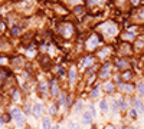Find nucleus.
<instances>
[{
	"instance_id": "obj_1",
	"label": "nucleus",
	"mask_w": 144,
	"mask_h": 129,
	"mask_svg": "<svg viewBox=\"0 0 144 129\" xmlns=\"http://www.w3.org/2000/svg\"><path fill=\"white\" fill-rule=\"evenodd\" d=\"M12 118L16 121V123H17L19 128H22V126H23V123H25V118H23V115H22L20 109H17V107L12 109Z\"/></svg>"
},
{
	"instance_id": "obj_2",
	"label": "nucleus",
	"mask_w": 144,
	"mask_h": 129,
	"mask_svg": "<svg viewBox=\"0 0 144 129\" xmlns=\"http://www.w3.org/2000/svg\"><path fill=\"white\" fill-rule=\"evenodd\" d=\"M100 45V40H98V36H91L89 37V40H88V43H86V47L88 49H92V47H95V46H98Z\"/></svg>"
},
{
	"instance_id": "obj_3",
	"label": "nucleus",
	"mask_w": 144,
	"mask_h": 129,
	"mask_svg": "<svg viewBox=\"0 0 144 129\" xmlns=\"http://www.w3.org/2000/svg\"><path fill=\"white\" fill-rule=\"evenodd\" d=\"M108 76H110V64H104L102 66V69H101V73H100V78L102 79H107Z\"/></svg>"
},
{
	"instance_id": "obj_4",
	"label": "nucleus",
	"mask_w": 144,
	"mask_h": 129,
	"mask_svg": "<svg viewBox=\"0 0 144 129\" xmlns=\"http://www.w3.org/2000/svg\"><path fill=\"white\" fill-rule=\"evenodd\" d=\"M118 88L121 90H124V92H127V93H133V90H134V88H133V85H124V83H120L118 85Z\"/></svg>"
},
{
	"instance_id": "obj_5",
	"label": "nucleus",
	"mask_w": 144,
	"mask_h": 129,
	"mask_svg": "<svg viewBox=\"0 0 144 129\" xmlns=\"http://www.w3.org/2000/svg\"><path fill=\"white\" fill-rule=\"evenodd\" d=\"M92 113H91L89 111H86L85 113H84V116H82V119H84V123H91L92 122Z\"/></svg>"
},
{
	"instance_id": "obj_6",
	"label": "nucleus",
	"mask_w": 144,
	"mask_h": 129,
	"mask_svg": "<svg viewBox=\"0 0 144 129\" xmlns=\"http://www.w3.org/2000/svg\"><path fill=\"white\" fill-rule=\"evenodd\" d=\"M33 111H35V116L36 118H39L40 115H42V112H43V106L40 103H36L35 107H33Z\"/></svg>"
},
{
	"instance_id": "obj_7",
	"label": "nucleus",
	"mask_w": 144,
	"mask_h": 129,
	"mask_svg": "<svg viewBox=\"0 0 144 129\" xmlns=\"http://www.w3.org/2000/svg\"><path fill=\"white\" fill-rule=\"evenodd\" d=\"M69 80H71V83H75V80H76V69L75 68H71V70H69Z\"/></svg>"
},
{
	"instance_id": "obj_8",
	"label": "nucleus",
	"mask_w": 144,
	"mask_h": 129,
	"mask_svg": "<svg viewBox=\"0 0 144 129\" xmlns=\"http://www.w3.org/2000/svg\"><path fill=\"white\" fill-rule=\"evenodd\" d=\"M134 106H136V111L144 112V106H143V103H141L140 99H134Z\"/></svg>"
},
{
	"instance_id": "obj_9",
	"label": "nucleus",
	"mask_w": 144,
	"mask_h": 129,
	"mask_svg": "<svg viewBox=\"0 0 144 129\" xmlns=\"http://www.w3.org/2000/svg\"><path fill=\"white\" fill-rule=\"evenodd\" d=\"M66 102H68L66 93H65V92H62L61 95H59V105H66Z\"/></svg>"
},
{
	"instance_id": "obj_10",
	"label": "nucleus",
	"mask_w": 144,
	"mask_h": 129,
	"mask_svg": "<svg viewBox=\"0 0 144 129\" xmlns=\"http://www.w3.org/2000/svg\"><path fill=\"white\" fill-rule=\"evenodd\" d=\"M105 92H108V93L114 92V83H112V82H107V83H105Z\"/></svg>"
},
{
	"instance_id": "obj_11",
	"label": "nucleus",
	"mask_w": 144,
	"mask_h": 129,
	"mask_svg": "<svg viewBox=\"0 0 144 129\" xmlns=\"http://www.w3.org/2000/svg\"><path fill=\"white\" fill-rule=\"evenodd\" d=\"M115 63H117V68L118 69H125L127 68V62L124 60V59H120V60H117Z\"/></svg>"
},
{
	"instance_id": "obj_12",
	"label": "nucleus",
	"mask_w": 144,
	"mask_h": 129,
	"mask_svg": "<svg viewBox=\"0 0 144 129\" xmlns=\"http://www.w3.org/2000/svg\"><path fill=\"white\" fill-rule=\"evenodd\" d=\"M100 107H101V111L102 112H108V103H107V100L102 99L100 102Z\"/></svg>"
},
{
	"instance_id": "obj_13",
	"label": "nucleus",
	"mask_w": 144,
	"mask_h": 129,
	"mask_svg": "<svg viewBox=\"0 0 144 129\" xmlns=\"http://www.w3.org/2000/svg\"><path fill=\"white\" fill-rule=\"evenodd\" d=\"M100 88H101L100 83H98V85H95V89L91 92V96H92V98H97L98 95H100Z\"/></svg>"
},
{
	"instance_id": "obj_14",
	"label": "nucleus",
	"mask_w": 144,
	"mask_h": 129,
	"mask_svg": "<svg viewBox=\"0 0 144 129\" xmlns=\"http://www.w3.org/2000/svg\"><path fill=\"white\" fill-rule=\"evenodd\" d=\"M82 106H84L82 100H78V102H76V105H75V113H79V112L82 111Z\"/></svg>"
},
{
	"instance_id": "obj_15",
	"label": "nucleus",
	"mask_w": 144,
	"mask_h": 129,
	"mask_svg": "<svg viewBox=\"0 0 144 129\" xmlns=\"http://www.w3.org/2000/svg\"><path fill=\"white\" fill-rule=\"evenodd\" d=\"M94 62V57L92 56H86L84 59V66H91V63Z\"/></svg>"
},
{
	"instance_id": "obj_16",
	"label": "nucleus",
	"mask_w": 144,
	"mask_h": 129,
	"mask_svg": "<svg viewBox=\"0 0 144 129\" xmlns=\"http://www.w3.org/2000/svg\"><path fill=\"white\" fill-rule=\"evenodd\" d=\"M42 125H43V129H50V119L49 118H45L42 122Z\"/></svg>"
},
{
	"instance_id": "obj_17",
	"label": "nucleus",
	"mask_w": 144,
	"mask_h": 129,
	"mask_svg": "<svg viewBox=\"0 0 144 129\" xmlns=\"http://www.w3.org/2000/svg\"><path fill=\"white\" fill-rule=\"evenodd\" d=\"M111 103H112V112H118L120 109V105L115 102V100H111Z\"/></svg>"
},
{
	"instance_id": "obj_18",
	"label": "nucleus",
	"mask_w": 144,
	"mask_h": 129,
	"mask_svg": "<svg viewBox=\"0 0 144 129\" xmlns=\"http://www.w3.org/2000/svg\"><path fill=\"white\" fill-rule=\"evenodd\" d=\"M39 92L40 93H45V92H46V83H45V82H42L39 85Z\"/></svg>"
},
{
	"instance_id": "obj_19",
	"label": "nucleus",
	"mask_w": 144,
	"mask_h": 129,
	"mask_svg": "<svg viewBox=\"0 0 144 129\" xmlns=\"http://www.w3.org/2000/svg\"><path fill=\"white\" fill-rule=\"evenodd\" d=\"M137 90H138V93H140V95H144V83H138V86H137Z\"/></svg>"
},
{
	"instance_id": "obj_20",
	"label": "nucleus",
	"mask_w": 144,
	"mask_h": 129,
	"mask_svg": "<svg viewBox=\"0 0 144 129\" xmlns=\"http://www.w3.org/2000/svg\"><path fill=\"white\" fill-rule=\"evenodd\" d=\"M19 98H20V93H19L17 89L13 90V100H19Z\"/></svg>"
},
{
	"instance_id": "obj_21",
	"label": "nucleus",
	"mask_w": 144,
	"mask_h": 129,
	"mask_svg": "<svg viewBox=\"0 0 144 129\" xmlns=\"http://www.w3.org/2000/svg\"><path fill=\"white\" fill-rule=\"evenodd\" d=\"M118 105H120V107H121V109H125V107H127V103L124 102V99H120L118 100Z\"/></svg>"
},
{
	"instance_id": "obj_22",
	"label": "nucleus",
	"mask_w": 144,
	"mask_h": 129,
	"mask_svg": "<svg viewBox=\"0 0 144 129\" xmlns=\"http://www.w3.org/2000/svg\"><path fill=\"white\" fill-rule=\"evenodd\" d=\"M122 78H124V80H130V79H131V72H125V73L122 75Z\"/></svg>"
},
{
	"instance_id": "obj_23",
	"label": "nucleus",
	"mask_w": 144,
	"mask_h": 129,
	"mask_svg": "<svg viewBox=\"0 0 144 129\" xmlns=\"http://www.w3.org/2000/svg\"><path fill=\"white\" fill-rule=\"evenodd\" d=\"M130 116H131V118H137V111L136 109H131V111H130Z\"/></svg>"
},
{
	"instance_id": "obj_24",
	"label": "nucleus",
	"mask_w": 144,
	"mask_h": 129,
	"mask_svg": "<svg viewBox=\"0 0 144 129\" xmlns=\"http://www.w3.org/2000/svg\"><path fill=\"white\" fill-rule=\"evenodd\" d=\"M55 109H56V105H53V106H50V107H49V113H50V115H53L55 112H56Z\"/></svg>"
},
{
	"instance_id": "obj_25",
	"label": "nucleus",
	"mask_w": 144,
	"mask_h": 129,
	"mask_svg": "<svg viewBox=\"0 0 144 129\" xmlns=\"http://www.w3.org/2000/svg\"><path fill=\"white\" fill-rule=\"evenodd\" d=\"M25 112H26V113H30V112H32V111H30V106H29V105H26V107H25Z\"/></svg>"
},
{
	"instance_id": "obj_26",
	"label": "nucleus",
	"mask_w": 144,
	"mask_h": 129,
	"mask_svg": "<svg viewBox=\"0 0 144 129\" xmlns=\"http://www.w3.org/2000/svg\"><path fill=\"white\" fill-rule=\"evenodd\" d=\"M12 30H13V32H12L13 35H17V33H19V27H13Z\"/></svg>"
},
{
	"instance_id": "obj_27",
	"label": "nucleus",
	"mask_w": 144,
	"mask_h": 129,
	"mask_svg": "<svg viewBox=\"0 0 144 129\" xmlns=\"http://www.w3.org/2000/svg\"><path fill=\"white\" fill-rule=\"evenodd\" d=\"M105 129H115V126H112V125H107V126H105Z\"/></svg>"
},
{
	"instance_id": "obj_28",
	"label": "nucleus",
	"mask_w": 144,
	"mask_h": 129,
	"mask_svg": "<svg viewBox=\"0 0 144 129\" xmlns=\"http://www.w3.org/2000/svg\"><path fill=\"white\" fill-rule=\"evenodd\" d=\"M3 123H4V118L3 116H0V125H3Z\"/></svg>"
},
{
	"instance_id": "obj_29",
	"label": "nucleus",
	"mask_w": 144,
	"mask_h": 129,
	"mask_svg": "<svg viewBox=\"0 0 144 129\" xmlns=\"http://www.w3.org/2000/svg\"><path fill=\"white\" fill-rule=\"evenodd\" d=\"M0 63H6V59H4V57H0Z\"/></svg>"
},
{
	"instance_id": "obj_30",
	"label": "nucleus",
	"mask_w": 144,
	"mask_h": 129,
	"mask_svg": "<svg viewBox=\"0 0 144 129\" xmlns=\"http://www.w3.org/2000/svg\"><path fill=\"white\" fill-rule=\"evenodd\" d=\"M4 27V25H3V23H0V32H2V29H3Z\"/></svg>"
},
{
	"instance_id": "obj_31",
	"label": "nucleus",
	"mask_w": 144,
	"mask_h": 129,
	"mask_svg": "<svg viewBox=\"0 0 144 129\" xmlns=\"http://www.w3.org/2000/svg\"><path fill=\"white\" fill-rule=\"evenodd\" d=\"M131 2H133L134 4H137V3H138V0H131Z\"/></svg>"
},
{
	"instance_id": "obj_32",
	"label": "nucleus",
	"mask_w": 144,
	"mask_h": 129,
	"mask_svg": "<svg viewBox=\"0 0 144 129\" xmlns=\"http://www.w3.org/2000/svg\"><path fill=\"white\" fill-rule=\"evenodd\" d=\"M52 129H59V126H55V128H52Z\"/></svg>"
},
{
	"instance_id": "obj_33",
	"label": "nucleus",
	"mask_w": 144,
	"mask_h": 129,
	"mask_svg": "<svg viewBox=\"0 0 144 129\" xmlns=\"http://www.w3.org/2000/svg\"><path fill=\"white\" fill-rule=\"evenodd\" d=\"M120 129H125V128H124V126H121V128H120Z\"/></svg>"
},
{
	"instance_id": "obj_34",
	"label": "nucleus",
	"mask_w": 144,
	"mask_h": 129,
	"mask_svg": "<svg viewBox=\"0 0 144 129\" xmlns=\"http://www.w3.org/2000/svg\"><path fill=\"white\" fill-rule=\"evenodd\" d=\"M130 129H138V128H130Z\"/></svg>"
}]
</instances>
